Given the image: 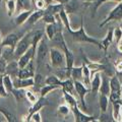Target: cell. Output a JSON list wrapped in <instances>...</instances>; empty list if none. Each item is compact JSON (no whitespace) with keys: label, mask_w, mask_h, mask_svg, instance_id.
I'll use <instances>...</instances> for the list:
<instances>
[{"label":"cell","mask_w":122,"mask_h":122,"mask_svg":"<svg viewBox=\"0 0 122 122\" xmlns=\"http://www.w3.org/2000/svg\"><path fill=\"white\" fill-rule=\"evenodd\" d=\"M46 2H47V4H50V3H52L53 2V0H45Z\"/></svg>","instance_id":"52"},{"label":"cell","mask_w":122,"mask_h":122,"mask_svg":"<svg viewBox=\"0 0 122 122\" xmlns=\"http://www.w3.org/2000/svg\"><path fill=\"white\" fill-rule=\"evenodd\" d=\"M0 113L2 114L3 118H4L5 121H7V122H15V121H17L16 116L14 115V113H12L11 111H9V110H7L5 108H1V107H0Z\"/></svg>","instance_id":"33"},{"label":"cell","mask_w":122,"mask_h":122,"mask_svg":"<svg viewBox=\"0 0 122 122\" xmlns=\"http://www.w3.org/2000/svg\"><path fill=\"white\" fill-rule=\"evenodd\" d=\"M64 8V4H60V3H50V4H48L47 7H46L45 11L46 12H49V13H52L54 15H57L61 10Z\"/></svg>","instance_id":"26"},{"label":"cell","mask_w":122,"mask_h":122,"mask_svg":"<svg viewBox=\"0 0 122 122\" xmlns=\"http://www.w3.org/2000/svg\"><path fill=\"white\" fill-rule=\"evenodd\" d=\"M48 55H49V48H48L47 42H46V39L43 38L40 41V43L38 44V47L36 50L35 62H36L37 68H40L45 63V60L47 59Z\"/></svg>","instance_id":"4"},{"label":"cell","mask_w":122,"mask_h":122,"mask_svg":"<svg viewBox=\"0 0 122 122\" xmlns=\"http://www.w3.org/2000/svg\"><path fill=\"white\" fill-rule=\"evenodd\" d=\"M52 42L54 44H56V45H58V46H60V48H61V50L63 49V47L65 45H67L66 44V41H65V39H64V36H63V30H59L58 32H57L56 34H55V36H54V38L52 39Z\"/></svg>","instance_id":"27"},{"label":"cell","mask_w":122,"mask_h":122,"mask_svg":"<svg viewBox=\"0 0 122 122\" xmlns=\"http://www.w3.org/2000/svg\"><path fill=\"white\" fill-rule=\"evenodd\" d=\"M120 118H121V121H122V105H121V108H120Z\"/></svg>","instance_id":"51"},{"label":"cell","mask_w":122,"mask_h":122,"mask_svg":"<svg viewBox=\"0 0 122 122\" xmlns=\"http://www.w3.org/2000/svg\"><path fill=\"white\" fill-rule=\"evenodd\" d=\"M61 90L66 91V92H68V93H70V94L73 95V92L75 91V89H74V81L71 77L64 79V81H62Z\"/></svg>","instance_id":"30"},{"label":"cell","mask_w":122,"mask_h":122,"mask_svg":"<svg viewBox=\"0 0 122 122\" xmlns=\"http://www.w3.org/2000/svg\"><path fill=\"white\" fill-rule=\"evenodd\" d=\"M113 30L114 29H109L108 32H107V35L105 36V38L101 41V44H102V49L104 50L105 52H107L108 50L109 46L113 43L114 41V36H113Z\"/></svg>","instance_id":"19"},{"label":"cell","mask_w":122,"mask_h":122,"mask_svg":"<svg viewBox=\"0 0 122 122\" xmlns=\"http://www.w3.org/2000/svg\"><path fill=\"white\" fill-rule=\"evenodd\" d=\"M33 9H29V10H24V11H20V13H17L16 17H15L14 20V22L15 25H16L17 26H20L22 25H25L26 21H28L30 15L32 14L33 12Z\"/></svg>","instance_id":"16"},{"label":"cell","mask_w":122,"mask_h":122,"mask_svg":"<svg viewBox=\"0 0 122 122\" xmlns=\"http://www.w3.org/2000/svg\"><path fill=\"white\" fill-rule=\"evenodd\" d=\"M99 93L107 95V96L110 95V78L108 77V75L102 74V81L100 89H99Z\"/></svg>","instance_id":"20"},{"label":"cell","mask_w":122,"mask_h":122,"mask_svg":"<svg viewBox=\"0 0 122 122\" xmlns=\"http://www.w3.org/2000/svg\"><path fill=\"white\" fill-rule=\"evenodd\" d=\"M120 28L122 29V20H121V25H120Z\"/></svg>","instance_id":"56"},{"label":"cell","mask_w":122,"mask_h":122,"mask_svg":"<svg viewBox=\"0 0 122 122\" xmlns=\"http://www.w3.org/2000/svg\"><path fill=\"white\" fill-rule=\"evenodd\" d=\"M32 1H33V3H34V1H35V0H32Z\"/></svg>","instance_id":"58"},{"label":"cell","mask_w":122,"mask_h":122,"mask_svg":"<svg viewBox=\"0 0 122 122\" xmlns=\"http://www.w3.org/2000/svg\"><path fill=\"white\" fill-rule=\"evenodd\" d=\"M115 69L118 73L122 72V61H118V62L115 64Z\"/></svg>","instance_id":"48"},{"label":"cell","mask_w":122,"mask_h":122,"mask_svg":"<svg viewBox=\"0 0 122 122\" xmlns=\"http://www.w3.org/2000/svg\"><path fill=\"white\" fill-rule=\"evenodd\" d=\"M58 16L60 18L61 22H62L63 26L65 28L68 32H70V30H72V28L70 26V21H69V16H68V14L65 10H64V8L60 11V12L58 13Z\"/></svg>","instance_id":"28"},{"label":"cell","mask_w":122,"mask_h":122,"mask_svg":"<svg viewBox=\"0 0 122 122\" xmlns=\"http://www.w3.org/2000/svg\"><path fill=\"white\" fill-rule=\"evenodd\" d=\"M113 36H114V41L116 42V44L122 40V29L120 26H117V28L114 29Z\"/></svg>","instance_id":"43"},{"label":"cell","mask_w":122,"mask_h":122,"mask_svg":"<svg viewBox=\"0 0 122 122\" xmlns=\"http://www.w3.org/2000/svg\"><path fill=\"white\" fill-rule=\"evenodd\" d=\"M13 81V86L15 89H24L26 90L29 87L34 86V77H28V78H20V77H14L12 78Z\"/></svg>","instance_id":"13"},{"label":"cell","mask_w":122,"mask_h":122,"mask_svg":"<svg viewBox=\"0 0 122 122\" xmlns=\"http://www.w3.org/2000/svg\"><path fill=\"white\" fill-rule=\"evenodd\" d=\"M71 112L74 116L75 122H93V121H99L98 116H92L83 113L81 110H79L78 106L71 108Z\"/></svg>","instance_id":"8"},{"label":"cell","mask_w":122,"mask_h":122,"mask_svg":"<svg viewBox=\"0 0 122 122\" xmlns=\"http://www.w3.org/2000/svg\"><path fill=\"white\" fill-rule=\"evenodd\" d=\"M121 101H122V81H121Z\"/></svg>","instance_id":"55"},{"label":"cell","mask_w":122,"mask_h":122,"mask_svg":"<svg viewBox=\"0 0 122 122\" xmlns=\"http://www.w3.org/2000/svg\"><path fill=\"white\" fill-rule=\"evenodd\" d=\"M20 39V37H18L15 33H10L8 35H6L4 37V39L2 40V46H6V47H11V48H15L18 40Z\"/></svg>","instance_id":"15"},{"label":"cell","mask_w":122,"mask_h":122,"mask_svg":"<svg viewBox=\"0 0 122 122\" xmlns=\"http://www.w3.org/2000/svg\"><path fill=\"white\" fill-rule=\"evenodd\" d=\"M1 78H2V82H3V85H4L5 86V89L6 91L8 92V93L10 94L11 92H12L13 90V81H12V77L9 75V74H3L1 76Z\"/></svg>","instance_id":"31"},{"label":"cell","mask_w":122,"mask_h":122,"mask_svg":"<svg viewBox=\"0 0 122 122\" xmlns=\"http://www.w3.org/2000/svg\"><path fill=\"white\" fill-rule=\"evenodd\" d=\"M35 56H36V53L33 50V48L30 47L28 51L25 53H24V54L17 59V64H18V66H20V69L26 66L30 61L35 60Z\"/></svg>","instance_id":"10"},{"label":"cell","mask_w":122,"mask_h":122,"mask_svg":"<svg viewBox=\"0 0 122 122\" xmlns=\"http://www.w3.org/2000/svg\"><path fill=\"white\" fill-rule=\"evenodd\" d=\"M15 2H16L15 13H20V11L32 9V4H33L32 0H15Z\"/></svg>","instance_id":"21"},{"label":"cell","mask_w":122,"mask_h":122,"mask_svg":"<svg viewBox=\"0 0 122 122\" xmlns=\"http://www.w3.org/2000/svg\"><path fill=\"white\" fill-rule=\"evenodd\" d=\"M34 86L37 87L38 91H40V89L45 85V78L43 77V75L40 73H35L34 75Z\"/></svg>","instance_id":"37"},{"label":"cell","mask_w":122,"mask_h":122,"mask_svg":"<svg viewBox=\"0 0 122 122\" xmlns=\"http://www.w3.org/2000/svg\"><path fill=\"white\" fill-rule=\"evenodd\" d=\"M110 102L121 101V81L117 75H112L110 78V95H109Z\"/></svg>","instance_id":"5"},{"label":"cell","mask_w":122,"mask_h":122,"mask_svg":"<svg viewBox=\"0 0 122 122\" xmlns=\"http://www.w3.org/2000/svg\"><path fill=\"white\" fill-rule=\"evenodd\" d=\"M69 34L72 37L75 43H91L94 45H97L99 48L102 49V44L101 42H99L98 40L94 39L93 37L89 36L85 30V26H83V17L81 16V26L77 30H71Z\"/></svg>","instance_id":"1"},{"label":"cell","mask_w":122,"mask_h":122,"mask_svg":"<svg viewBox=\"0 0 122 122\" xmlns=\"http://www.w3.org/2000/svg\"><path fill=\"white\" fill-rule=\"evenodd\" d=\"M5 6L7 10V15L9 17H12V15L15 13V10H16V2H15V0H6Z\"/></svg>","instance_id":"35"},{"label":"cell","mask_w":122,"mask_h":122,"mask_svg":"<svg viewBox=\"0 0 122 122\" xmlns=\"http://www.w3.org/2000/svg\"><path fill=\"white\" fill-rule=\"evenodd\" d=\"M70 112H71V108L67 104L66 105H60L58 107V109H57V113H58V115L61 117H66Z\"/></svg>","instance_id":"38"},{"label":"cell","mask_w":122,"mask_h":122,"mask_svg":"<svg viewBox=\"0 0 122 122\" xmlns=\"http://www.w3.org/2000/svg\"><path fill=\"white\" fill-rule=\"evenodd\" d=\"M3 1H4V0H0V3H1V2H3Z\"/></svg>","instance_id":"57"},{"label":"cell","mask_w":122,"mask_h":122,"mask_svg":"<svg viewBox=\"0 0 122 122\" xmlns=\"http://www.w3.org/2000/svg\"><path fill=\"white\" fill-rule=\"evenodd\" d=\"M47 105H49V101L47 100V98H46V97H40V98L37 100L36 103L32 104V107H30V110H29L28 116L25 117L26 119H25V121H28L29 118H30V116L32 115L33 113H35V112H37V111H40V110L43 108V107L47 106Z\"/></svg>","instance_id":"12"},{"label":"cell","mask_w":122,"mask_h":122,"mask_svg":"<svg viewBox=\"0 0 122 122\" xmlns=\"http://www.w3.org/2000/svg\"><path fill=\"white\" fill-rule=\"evenodd\" d=\"M69 0H53V2H56V3H60V4H65L67 3Z\"/></svg>","instance_id":"50"},{"label":"cell","mask_w":122,"mask_h":122,"mask_svg":"<svg viewBox=\"0 0 122 122\" xmlns=\"http://www.w3.org/2000/svg\"><path fill=\"white\" fill-rule=\"evenodd\" d=\"M2 36H1V33H0V45H1V43H2Z\"/></svg>","instance_id":"54"},{"label":"cell","mask_w":122,"mask_h":122,"mask_svg":"<svg viewBox=\"0 0 122 122\" xmlns=\"http://www.w3.org/2000/svg\"><path fill=\"white\" fill-rule=\"evenodd\" d=\"M44 14H45V9H36V10H34L32 14L30 15V17H29V20L26 22H29L30 25H35L36 22L38 20H40L42 17L44 16Z\"/></svg>","instance_id":"23"},{"label":"cell","mask_w":122,"mask_h":122,"mask_svg":"<svg viewBox=\"0 0 122 122\" xmlns=\"http://www.w3.org/2000/svg\"><path fill=\"white\" fill-rule=\"evenodd\" d=\"M25 96L26 98V100L29 101V103H30V104H34V103H36L37 102V97H36V95L33 93L32 91H30V90H25Z\"/></svg>","instance_id":"42"},{"label":"cell","mask_w":122,"mask_h":122,"mask_svg":"<svg viewBox=\"0 0 122 122\" xmlns=\"http://www.w3.org/2000/svg\"><path fill=\"white\" fill-rule=\"evenodd\" d=\"M62 79L59 78L58 75H55V74H51L47 76V77L45 78V83H47V85H53V86H62Z\"/></svg>","instance_id":"34"},{"label":"cell","mask_w":122,"mask_h":122,"mask_svg":"<svg viewBox=\"0 0 122 122\" xmlns=\"http://www.w3.org/2000/svg\"><path fill=\"white\" fill-rule=\"evenodd\" d=\"M7 63H8V61H7L4 57H0V76L5 74V71H6V66H7Z\"/></svg>","instance_id":"44"},{"label":"cell","mask_w":122,"mask_h":122,"mask_svg":"<svg viewBox=\"0 0 122 122\" xmlns=\"http://www.w3.org/2000/svg\"><path fill=\"white\" fill-rule=\"evenodd\" d=\"M42 20H44V22L46 25L47 24H55L56 22V15L45 11V14H44V16L42 17Z\"/></svg>","instance_id":"41"},{"label":"cell","mask_w":122,"mask_h":122,"mask_svg":"<svg viewBox=\"0 0 122 122\" xmlns=\"http://www.w3.org/2000/svg\"><path fill=\"white\" fill-rule=\"evenodd\" d=\"M63 52L65 54V60H66V64H65V71H66V75L67 78L70 77V73H71V69L74 66V54L69 48L67 47V45H65L63 47Z\"/></svg>","instance_id":"9"},{"label":"cell","mask_w":122,"mask_h":122,"mask_svg":"<svg viewBox=\"0 0 122 122\" xmlns=\"http://www.w3.org/2000/svg\"><path fill=\"white\" fill-rule=\"evenodd\" d=\"M25 90L24 89H15V87H13L12 92H11L10 94H12V96L15 98V100L16 101H20L22 100L25 96Z\"/></svg>","instance_id":"39"},{"label":"cell","mask_w":122,"mask_h":122,"mask_svg":"<svg viewBox=\"0 0 122 122\" xmlns=\"http://www.w3.org/2000/svg\"><path fill=\"white\" fill-rule=\"evenodd\" d=\"M57 89H61V86H53V85H47V83H45L40 89V97H47L48 94H50L51 92L55 91Z\"/></svg>","instance_id":"32"},{"label":"cell","mask_w":122,"mask_h":122,"mask_svg":"<svg viewBox=\"0 0 122 122\" xmlns=\"http://www.w3.org/2000/svg\"><path fill=\"white\" fill-rule=\"evenodd\" d=\"M34 4H35V7L36 9H46V7H47V2L45 1V0H35L34 1Z\"/></svg>","instance_id":"46"},{"label":"cell","mask_w":122,"mask_h":122,"mask_svg":"<svg viewBox=\"0 0 122 122\" xmlns=\"http://www.w3.org/2000/svg\"><path fill=\"white\" fill-rule=\"evenodd\" d=\"M109 1H114V2H121L122 0H96L94 3V9H93V15H92V17H95V15H96V12L97 10L99 9V7H100L103 3L105 2H109Z\"/></svg>","instance_id":"40"},{"label":"cell","mask_w":122,"mask_h":122,"mask_svg":"<svg viewBox=\"0 0 122 122\" xmlns=\"http://www.w3.org/2000/svg\"><path fill=\"white\" fill-rule=\"evenodd\" d=\"M32 38H33L32 34L26 33L18 40L17 44L14 48V56L16 60L30 48V46H32Z\"/></svg>","instance_id":"3"},{"label":"cell","mask_w":122,"mask_h":122,"mask_svg":"<svg viewBox=\"0 0 122 122\" xmlns=\"http://www.w3.org/2000/svg\"><path fill=\"white\" fill-rule=\"evenodd\" d=\"M28 122H42V116H41L40 111L33 113L32 115L30 116Z\"/></svg>","instance_id":"45"},{"label":"cell","mask_w":122,"mask_h":122,"mask_svg":"<svg viewBox=\"0 0 122 122\" xmlns=\"http://www.w3.org/2000/svg\"><path fill=\"white\" fill-rule=\"evenodd\" d=\"M79 7H81V2H79V0H69L67 3L64 4V10L67 12V14H72L76 12Z\"/></svg>","instance_id":"18"},{"label":"cell","mask_w":122,"mask_h":122,"mask_svg":"<svg viewBox=\"0 0 122 122\" xmlns=\"http://www.w3.org/2000/svg\"><path fill=\"white\" fill-rule=\"evenodd\" d=\"M122 20V1L117 3V5L110 11L109 14L107 15V17L101 22L99 26L102 28V26L106 25L108 22L112 20Z\"/></svg>","instance_id":"7"},{"label":"cell","mask_w":122,"mask_h":122,"mask_svg":"<svg viewBox=\"0 0 122 122\" xmlns=\"http://www.w3.org/2000/svg\"><path fill=\"white\" fill-rule=\"evenodd\" d=\"M101 81H102V76H101L100 71H92L90 90L94 95H97L99 93V89H100V86H101Z\"/></svg>","instance_id":"11"},{"label":"cell","mask_w":122,"mask_h":122,"mask_svg":"<svg viewBox=\"0 0 122 122\" xmlns=\"http://www.w3.org/2000/svg\"><path fill=\"white\" fill-rule=\"evenodd\" d=\"M62 95H63L64 101H65V103L70 107V108H73V107L78 106L77 101H76L75 97H74L72 94H70V93H68V92L62 90Z\"/></svg>","instance_id":"25"},{"label":"cell","mask_w":122,"mask_h":122,"mask_svg":"<svg viewBox=\"0 0 122 122\" xmlns=\"http://www.w3.org/2000/svg\"><path fill=\"white\" fill-rule=\"evenodd\" d=\"M113 105V113H112V118L114 121H121L120 118V108L122 105V101H115L111 102Z\"/></svg>","instance_id":"29"},{"label":"cell","mask_w":122,"mask_h":122,"mask_svg":"<svg viewBox=\"0 0 122 122\" xmlns=\"http://www.w3.org/2000/svg\"><path fill=\"white\" fill-rule=\"evenodd\" d=\"M34 61H30L26 66H25L24 68H20V71H18V75L17 77L20 78H28V77H34L35 75V68H34Z\"/></svg>","instance_id":"14"},{"label":"cell","mask_w":122,"mask_h":122,"mask_svg":"<svg viewBox=\"0 0 122 122\" xmlns=\"http://www.w3.org/2000/svg\"><path fill=\"white\" fill-rule=\"evenodd\" d=\"M82 81L83 83L86 86H91V76H92V70L90 69V67L86 65V63L85 61H82Z\"/></svg>","instance_id":"22"},{"label":"cell","mask_w":122,"mask_h":122,"mask_svg":"<svg viewBox=\"0 0 122 122\" xmlns=\"http://www.w3.org/2000/svg\"><path fill=\"white\" fill-rule=\"evenodd\" d=\"M117 50H118V52H119L120 54H122V40L117 43Z\"/></svg>","instance_id":"49"},{"label":"cell","mask_w":122,"mask_h":122,"mask_svg":"<svg viewBox=\"0 0 122 122\" xmlns=\"http://www.w3.org/2000/svg\"><path fill=\"white\" fill-rule=\"evenodd\" d=\"M83 1H86V2H95L96 0H83Z\"/></svg>","instance_id":"53"},{"label":"cell","mask_w":122,"mask_h":122,"mask_svg":"<svg viewBox=\"0 0 122 122\" xmlns=\"http://www.w3.org/2000/svg\"><path fill=\"white\" fill-rule=\"evenodd\" d=\"M74 89H75L76 94H77V97L79 98V101H81L82 110H86V96L87 93H90L91 90L87 89V86L81 81H74Z\"/></svg>","instance_id":"6"},{"label":"cell","mask_w":122,"mask_h":122,"mask_svg":"<svg viewBox=\"0 0 122 122\" xmlns=\"http://www.w3.org/2000/svg\"><path fill=\"white\" fill-rule=\"evenodd\" d=\"M109 96L104 94H100L99 93V106H100V110L102 113H106L107 109H108L109 106Z\"/></svg>","instance_id":"24"},{"label":"cell","mask_w":122,"mask_h":122,"mask_svg":"<svg viewBox=\"0 0 122 122\" xmlns=\"http://www.w3.org/2000/svg\"><path fill=\"white\" fill-rule=\"evenodd\" d=\"M18 71H20V66L17 64V60H12L7 63L6 71H5L6 74H9L11 77L14 78V77H17Z\"/></svg>","instance_id":"17"},{"label":"cell","mask_w":122,"mask_h":122,"mask_svg":"<svg viewBox=\"0 0 122 122\" xmlns=\"http://www.w3.org/2000/svg\"><path fill=\"white\" fill-rule=\"evenodd\" d=\"M70 77L73 81H81L82 79V66H73L71 69V73H70Z\"/></svg>","instance_id":"36"},{"label":"cell","mask_w":122,"mask_h":122,"mask_svg":"<svg viewBox=\"0 0 122 122\" xmlns=\"http://www.w3.org/2000/svg\"><path fill=\"white\" fill-rule=\"evenodd\" d=\"M1 76H2V75H1ZM1 76H0V97H2V98H6V97H8V96H9V93L6 91L4 85H3Z\"/></svg>","instance_id":"47"},{"label":"cell","mask_w":122,"mask_h":122,"mask_svg":"<svg viewBox=\"0 0 122 122\" xmlns=\"http://www.w3.org/2000/svg\"><path fill=\"white\" fill-rule=\"evenodd\" d=\"M49 58H50V64L52 67L57 68V69L65 68L66 60L63 50L56 47L50 48L49 49Z\"/></svg>","instance_id":"2"}]
</instances>
